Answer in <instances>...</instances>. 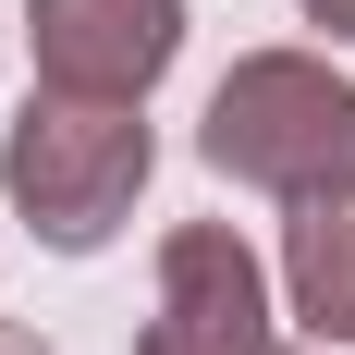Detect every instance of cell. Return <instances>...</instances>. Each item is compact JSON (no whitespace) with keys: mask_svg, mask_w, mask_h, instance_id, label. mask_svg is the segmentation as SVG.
I'll list each match as a JSON object with an SVG mask.
<instances>
[{"mask_svg":"<svg viewBox=\"0 0 355 355\" xmlns=\"http://www.w3.org/2000/svg\"><path fill=\"white\" fill-rule=\"evenodd\" d=\"M196 159L257 196H355V86L319 49H245V62L209 86V123H196Z\"/></svg>","mask_w":355,"mask_h":355,"instance_id":"6da1fadb","label":"cell"},{"mask_svg":"<svg viewBox=\"0 0 355 355\" xmlns=\"http://www.w3.org/2000/svg\"><path fill=\"white\" fill-rule=\"evenodd\" d=\"M147 159H159V147H147L135 98H62V86H37L25 123L0 135V196L25 209L37 245L86 257V245H110V233L135 220Z\"/></svg>","mask_w":355,"mask_h":355,"instance_id":"7a4b0ae2","label":"cell"},{"mask_svg":"<svg viewBox=\"0 0 355 355\" xmlns=\"http://www.w3.org/2000/svg\"><path fill=\"white\" fill-rule=\"evenodd\" d=\"M135 355H270V270L233 220H184L159 245V319Z\"/></svg>","mask_w":355,"mask_h":355,"instance_id":"3957f363","label":"cell"},{"mask_svg":"<svg viewBox=\"0 0 355 355\" xmlns=\"http://www.w3.org/2000/svg\"><path fill=\"white\" fill-rule=\"evenodd\" d=\"M25 49L62 98H147L184 62V0H25Z\"/></svg>","mask_w":355,"mask_h":355,"instance_id":"277c9868","label":"cell"},{"mask_svg":"<svg viewBox=\"0 0 355 355\" xmlns=\"http://www.w3.org/2000/svg\"><path fill=\"white\" fill-rule=\"evenodd\" d=\"M282 294H294V331L355 343V196H306L282 220Z\"/></svg>","mask_w":355,"mask_h":355,"instance_id":"5b68a950","label":"cell"},{"mask_svg":"<svg viewBox=\"0 0 355 355\" xmlns=\"http://www.w3.org/2000/svg\"><path fill=\"white\" fill-rule=\"evenodd\" d=\"M306 25H331V37H355V0H294Z\"/></svg>","mask_w":355,"mask_h":355,"instance_id":"8992f818","label":"cell"},{"mask_svg":"<svg viewBox=\"0 0 355 355\" xmlns=\"http://www.w3.org/2000/svg\"><path fill=\"white\" fill-rule=\"evenodd\" d=\"M0 355H49V343H37V331H12V319H0Z\"/></svg>","mask_w":355,"mask_h":355,"instance_id":"52a82bcc","label":"cell"},{"mask_svg":"<svg viewBox=\"0 0 355 355\" xmlns=\"http://www.w3.org/2000/svg\"><path fill=\"white\" fill-rule=\"evenodd\" d=\"M270 355H282V343H270Z\"/></svg>","mask_w":355,"mask_h":355,"instance_id":"ba28073f","label":"cell"}]
</instances>
